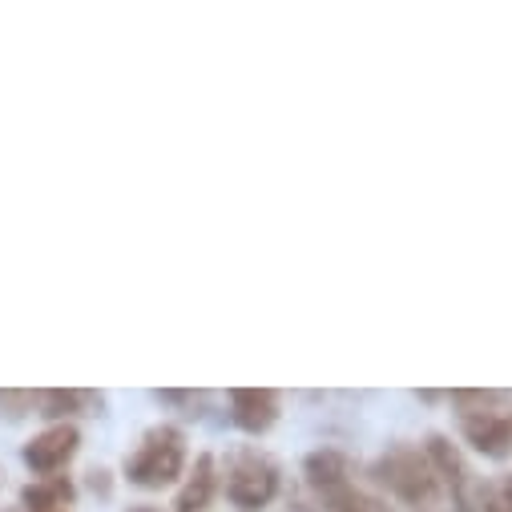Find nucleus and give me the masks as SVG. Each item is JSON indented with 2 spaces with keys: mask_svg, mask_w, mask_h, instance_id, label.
I'll list each match as a JSON object with an SVG mask.
<instances>
[{
  "mask_svg": "<svg viewBox=\"0 0 512 512\" xmlns=\"http://www.w3.org/2000/svg\"><path fill=\"white\" fill-rule=\"evenodd\" d=\"M371 480L412 512H436L444 500V484L416 444H392L371 464Z\"/></svg>",
  "mask_w": 512,
  "mask_h": 512,
  "instance_id": "obj_1",
  "label": "nucleus"
},
{
  "mask_svg": "<svg viewBox=\"0 0 512 512\" xmlns=\"http://www.w3.org/2000/svg\"><path fill=\"white\" fill-rule=\"evenodd\" d=\"M186 464H190L186 432L174 424H158L125 456V480L142 492H162L186 476Z\"/></svg>",
  "mask_w": 512,
  "mask_h": 512,
  "instance_id": "obj_2",
  "label": "nucleus"
},
{
  "mask_svg": "<svg viewBox=\"0 0 512 512\" xmlns=\"http://www.w3.org/2000/svg\"><path fill=\"white\" fill-rule=\"evenodd\" d=\"M222 488H226V500L242 512H259L267 508L279 488H283V472L279 464L259 452V448H242L226 460V472H222Z\"/></svg>",
  "mask_w": 512,
  "mask_h": 512,
  "instance_id": "obj_3",
  "label": "nucleus"
},
{
  "mask_svg": "<svg viewBox=\"0 0 512 512\" xmlns=\"http://www.w3.org/2000/svg\"><path fill=\"white\" fill-rule=\"evenodd\" d=\"M77 452H81V428L77 424H49L21 448V460L37 480H45V476H61Z\"/></svg>",
  "mask_w": 512,
  "mask_h": 512,
  "instance_id": "obj_4",
  "label": "nucleus"
},
{
  "mask_svg": "<svg viewBox=\"0 0 512 512\" xmlns=\"http://www.w3.org/2000/svg\"><path fill=\"white\" fill-rule=\"evenodd\" d=\"M226 400H230L234 428L246 436H267L283 416V400L275 388H230Z\"/></svg>",
  "mask_w": 512,
  "mask_h": 512,
  "instance_id": "obj_5",
  "label": "nucleus"
},
{
  "mask_svg": "<svg viewBox=\"0 0 512 512\" xmlns=\"http://www.w3.org/2000/svg\"><path fill=\"white\" fill-rule=\"evenodd\" d=\"M460 436L488 460H504L512 456V420L508 412H476V416H460Z\"/></svg>",
  "mask_w": 512,
  "mask_h": 512,
  "instance_id": "obj_6",
  "label": "nucleus"
},
{
  "mask_svg": "<svg viewBox=\"0 0 512 512\" xmlns=\"http://www.w3.org/2000/svg\"><path fill=\"white\" fill-rule=\"evenodd\" d=\"M420 448H424V456H428L432 472L440 476L444 492H452V496H456V508H468V500H464V492H468V464H464L460 448H456L448 436H440V432H432Z\"/></svg>",
  "mask_w": 512,
  "mask_h": 512,
  "instance_id": "obj_7",
  "label": "nucleus"
},
{
  "mask_svg": "<svg viewBox=\"0 0 512 512\" xmlns=\"http://www.w3.org/2000/svg\"><path fill=\"white\" fill-rule=\"evenodd\" d=\"M218 484H222L218 460H214L210 452H202V456L194 460V468L182 476V488H178V496H174V512H206L210 500H214V492H218Z\"/></svg>",
  "mask_w": 512,
  "mask_h": 512,
  "instance_id": "obj_8",
  "label": "nucleus"
},
{
  "mask_svg": "<svg viewBox=\"0 0 512 512\" xmlns=\"http://www.w3.org/2000/svg\"><path fill=\"white\" fill-rule=\"evenodd\" d=\"M351 472H355V464H351V456H343L339 448H315V452L303 460V480H307L319 496H327V492H335V488H343V484H355Z\"/></svg>",
  "mask_w": 512,
  "mask_h": 512,
  "instance_id": "obj_9",
  "label": "nucleus"
},
{
  "mask_svg": "<svg viewBox=\"0 0 512 512\" xmlns=\"http://www.w3.org/2000/svg\"><path fill=\"white\" fill-rule=\"evenodd\" d=\"M93 408H101V396L81 388H49L37 396V416H45L49 424H73V416H89Z\"/></svg>",
  "mask_w": 512,
  "mask_h": 512,
  "instance_id": "obj_10",
  "label": "nucleus"
},
{
  "mask_svg": "<svg viewBox=\"0 0 512 512\" xmlns=\"http://www.w3.org/2000/svg\"><path fill=\"white\" fill-rule=\"evenodd\" d=\"M77 500L73 476H45L21 488V512H69Z\"/></svg>",
  "mask_w": 512,
  "mask_h": 512,
  "instance_id": "obj_11",
  "label": "nucleus"
},
{
  "mask_svg": "<svg viewBox=\"0 0 512 512\" xmlns=\"http://www.w3.org/2000/svg\"><path fill=\"white\" fill-rule=\"evenodd\" d=\"M323 508L327 512H392L388 500H379V496H371V492H363L355 484H343V488L327 492L323 496Z\"/></svg>",
  "mask_w": 512,
  "mask_h": 512,
  "instance_id": "obj_12",
  "label": "nucleus"
},
{
  "mask_svg": "<svg viewBox=\"0 0 512 512\" xmlns=\"http://www.w3.org/2000/svg\"><path fill=\"white\" fill-rule=\"evenodd\" d=\"M448 404H452L460 416L500 412V404H508V392H500V388H456V392H448Z\"/></svg>",
  "mask_w": 512,
  "mask_h": 512,
  "instance_id": "obj_13",
  "label": "nucleus"
},
{
  "mask_svg": "<svg viewBox=\"0 0 512 512\" xmlns=\"http://www.w3.org/2000/svg\"><path fill=\"white\" fill-rule=\"evenodd\" d=\"M480 512H512V472L480 488Z\"/></svg>",
  "mask_w": 512,
  "mask_h": 512,
  "instance_id": "obj_14",
  "label": "nucleus"
},
{
  "mask_svg": "<svg viewBox=\"0 0 512 512\" xmlns=\"http://www.w3.org/2000/svg\"><path fill=\"white\" fill-rule=\"evenodd\" d=\"M37 396L41 392H13V388H5V392H0V416H5V420H25L29 412H37Z\"/></svg>",
  "mask_w": 512,
  "mask_h": 512,
  "instance_id": "obj_15",
  "label": "nucleus"
},
{
  "mask_svg": "<svg viewBox=\"0 0 512 512\" xmlns=\"http://www.w3.org/2000/svg\"><path fill=\"white\" fill-rule=\"evenodd\" d=\"M416 396H420V400H424V404H436V400H444V396H440V392H416Z\"/></svg>",
  "mask_w": 512,
  "mask_h": 512,
  "instance_id": "obj_16",
  "label": "nucleus"
},
{
  "mask_svg": "<svg viewBox=\"0 0 512 512\" xmlns=\"http://www.w3.org/2000/svg\"><path fill=\"white\" fill-rule=\"evenodd\" d=\"M130 512H162V508H154V504H134Z\"/></svg>",
  "mask_w": 512,
  "mask_h": 512,
  "instance_id": "obj_17",
  "label": "nucleus"
},
{
  "mask_svg": "<svg viewBox=\"0 0 512 512\" xmlns=\"http://www.w3.org/2000/svg\"><path fill=\"white\" fill-rule=\"evenodd\" d=\"M508 420H512V412H508Z\"/></svg>",
  "mask_w": 512,
  "mask_h": 512,
  "instance_id": "obj_18",
  "label": "nucleus"
}]
</instances>
